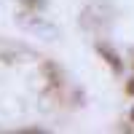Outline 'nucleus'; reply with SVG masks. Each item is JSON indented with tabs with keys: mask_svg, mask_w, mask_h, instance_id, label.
<instances>
[{
	"mask_svg": "<svg viewBox=\"0 0 134 134\" xmlns=\"http://www.w3.org/2000/svg\"><path fill=\"white\" fill-rule=\"evenodd\" d=\"M19 3L24 5L27 11H38V14H40V11L48 5V0H19Z\"/></svg>",
	"mask_w": 134,
	"mask_h": 134,
	"instance_id": "obj_4",
	"label": "nucleus"
},
{
	"mask_svg": "<svg viewBox=\"0 0 134 134\" xmlns=\"http://www.w3.org/2000/svg\"><path fill=\"white\" fill-rule=\"evenodd\" d=\"M129 118H131V124H134V107H131V113H129Z\"/></svg>",
	"mask_w": 134,
	"mask_h": 134,
	"instance_id": "obj_6",
	"label": "nucleus"
},
{
	"mask_svg": "<svg viewBox=\"0 0 134 134\" xmlns=\"http://www.w3.org/2000/svg\"><path fill=\"white\" fill-rule=\"evenodd\" d=\"M94 48H97V54H99V59H102V62H105V64H107L115 75H121V70H124V62H121V57H118V54L110 48L107 43H97Z\"/></svg>",
	"mask_w": 134,
	"mask_h": 134,
	"instance_id": "obj_3",
	"label": "nucleus"
},
{
	"mask_svg": "<svg viewBox=\"0 0 134 134\" xmlns=\"http://www.w3.org/2000/svg\"><path fill=\"white\" fill-rule=\"evenodd\" d=\"M19 16V24L21 27H24L27 32H35V35H40V38H57L59 35V32H57V27H54V24H48V21H43L40 16H38V11H21V14H16Z\"/></svg>",
	"mask_w": 134,
	"mask_h": 134,
	"instance_id": "obj_2",
	"label": "nucleus"
},
{
	"mask_svg": "<svg viewBox=\"0 0 134 134\" xmlns=\"http://www.w3.org/2000/svg\"><path fill=\"white\" fill-rule=\"evenodd\" d=\"M113 21H115V11L107 3H91V5H86L81 11V16H78L81 30L88 32V35H94V38H105L110 32V27H113Z\"/></svg>",
	"mask_w": 134,
	"mask_h": 134,
	"instance_id": "obj_1",
	"label": "nucleus"
},
{
	"mask_svg": "<svg viewBox=\"0 0 134 134\" xmlns=\"http://www.w3.org/2000/svg\"><path fill=\"white\" fill-rule=\"evenodd\" d=\"M126 94L134 97V78H131V81H126Z\"/></svg>",
	"mask_w": 134,
	"mask_h": 134,
	"instance_id": "obj_5",
	"label": "nucleus"
},
{
	"mask_svg": "<svg viewBox=\"0 0 134 134\" xmlns=\"http://www.w3.org/2000/svg\"><path fill=\"white\" fill-rule=\"evenodd\" d=\"M131 64H134V48H131Z\"/></svg>",
	"mask_w": 134,
	"mask_h": 134,
	"instance_id": "obj_7",
	"label": "nucleus"
}]
</instances>
